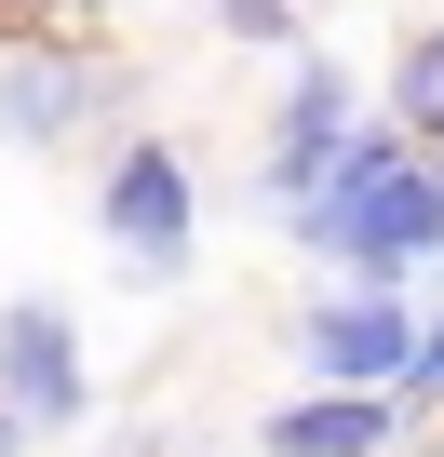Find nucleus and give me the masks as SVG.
I'll return each mask as SVG.
<instances>
[{"label":"nucleus","instance_id":"obj_1","mask_svg":"<svg viewBox=\"0 0 444 457\" xmlns=\"http://www.w3.org/2000/svg\"><path fill=\"white\" fill-rule=\"evenodd\" d=\"M297 243L323 270H350V296H404V270L444 256V162H417L404 121H364L350 162L323 175V202L297 215Z\"/></svg>","mask_w":444,"mask_h":457},{"label":"nucleus","instance_id":"obj_2","mask_svg":"<svg viewBox=\"0 0 444 457\" xmlns=\"http://www.w3.org/2000/svg\"><path fill=\"white\" fill-rule=\"evenodd\" d=\"M95 215H108V243H121V270H135V283H188L202 188H188V148H175V135H121V162H108Z\"/></svg>","mask_w":444,"mask_h":457},{"label":"nucleus","instance_id":"obj_3","mask_svg":"<svg viewBox=\"0 0 444 457\" xmlns=\"http://www.w3.org/2000/svg\"><path fill=\"white\" fill-rule=\"evenodd\" d=\"M350 135H364V95H350V68H337V54H297V81H283V121H270V162H256V202L310 215V202H323V175L350 162Z\"/></svg>","mask_w":444,"mask_h":457},{"label":"nucleus","instance_id":"obj_4","mask_svg":"<svg viewBox=\"0 0 444 457\" xmlns=\"http://www.w3.org/2000/svg\"><path fill=\"white\" fill-rule=\"evenodd\" d=\"M108 108H135V68H121V54L41 41V54L0 68V148H54V135H81V121H108Z\"/></svg>","mask_w":444,"mask_h":457},{"label":"nucleus","instance_id":"obj_5","mask_svg":"<svg viewBox=\"0 0 444 457\" xmlns=\"http://www.w3.org/2000/svg\"><path fill=\"white\" fill-rule=\"evenodd\" d=\"M417 310L404 296H323L310 323H297V363H310V390H377V403H404V377H417Z\"/></svg>","mask_w":444,"mask_h":457},{"label":"nucleus","instance_id":"obj_6","mask_svg":"<svg viewBox=\"0 0 444 457\" xmlns=\"http://www.w3.org/2000/svg\"><path fill=\"white\" fill-rule=\"evenodd\" d=\"M0 403H14L28 430H81V417H95L81 323H68L54 296H14V310H0Z\"/></svg>","mask_w":444,"mask_h":457},{"label":"nucleus","instance_id":"obj_7","mask_svg":"<svg viewBox=\"0 0 444 457\" xmlns=\"http://www.w3.org/2000/svg\"><path fill=\"white\" fill-rule=\"evenodd\" d=\"M256 444H270V457H390V444H404V403H377V390H310V403H270Z\"/></svg>","mask_w":444,"mask_h":457},{"label":"nucleus","instance_id":"obj_8","mask_svg":"<svg viewBox=\"0 0 444 457\" xmlns=\"http://www.w3.org/2000/svg\"><path fill=\"white\" fill-rule=\"evenodd\" d=\"M390 121L417 135V162H444V28H417L390 54Z\"/></svg>","mask_w":444,"mask_h":457},{"label":"nucleus","instance_id":"obj_9","mask_svg":"<svg viewBox=\"0 0 444 457\" xmlns=\"http://www.w3.org/2000/svg\"><path fill=\"white\" fill-rule=\"evenodd\" d=\"M215 28L256 41V54H283V41H297V0H215Z\"/></svg>","mask_w":444,"mask_h":457},{"label":"nucleus","instance_id":"obj_10","mask_svg":"<svg viewBox=\"0 0 444 457\" xmlns=\"http://www.w3.org/2000/svg\"><path fill=\"white\" fill-rule=\"evenodd\" d=\"M404 417H444V323L417 337V377H404Z\"/></svg>","mask_w":444,"mask_h":457},{"label":"nucleus","instance_id":"obj_11","mask_svg":"<svg viewBox=\"0 0 444 457\" xmlns=\"http://www.w3.org/2000/svg\"><path fill=\"white\" fill-rule=\"evenodd\" d=\"M28 444H41V430H28V417H14V403H0V457H28Z\"/></svg>","mask_w":444,"mask_h":457},{"label":"nucleus","instance_id":"obj_12","mask_svg":"<svg viewBox=\"0 0 444 457\" xmlns=\"http://www.w3.org/2000/svg\"><path fill=\"white\" fill-rule=\"evenodd\" d=\"M54 14H108V0H54Z\"/></svg>","mask_w":444,"mask_h":457}]
</instances>
